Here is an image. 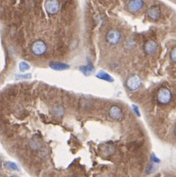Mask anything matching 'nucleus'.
<instances>
[{
  "mask_svg": "<svg viewBox=\"0 0 176 177\" xmlns=\"http://www.w3.org/2000/svg\"><path fill=\"white\" fill-rule=\"evenodd\" d=\"M156 99L159 103L161 105H167L172 99V94L170 90L166 87H161L158 90L156 94Z\"/></svg>",
  "mask_w": 176,
  "mask_h": 177,
  "instance_id": "obj_1",
  "label": "nucleus"
},
{
  "mask_svg": "<svg viewBox=\"0 0 176 177\" xmlns=\"http://www.w3.org/2000/svg\"><path fill=\"white\" fill-rule=\"evenodd\" d=\"M121 38H122V35H121L120 31L117 29L109 30L106 33V41L108 42L109 44H113V45L119 44L120 42Z\"/></svg>",
  "mask_w": 176,
  "mask_h": 177,
  "instance_id": "obj_2",
  "label": "nucleus"
},
{
  "mask_svg": "<svg viewBox=\"0 0 176 177\" xmlns=\"http://www.w3.org/2000/svg\"><path fill=\"white\" fill-rule=\"evenodd\" d=\"M46 50H47L46 44L43 41H41V40L35 41L31 44V51H32V53L35 55H36V56H41V55H43L46 52Z\"/></svg>",
  "mask_w": 176,
  "mask_h": 177,
  "instance_id": "obj_3",
  "label": "nucleus"
},
{
  "mask_svg": "<svg viewBox=\"0 0 176 177\" xmlns=\"http://www.w3.org/2000/svg\"><path fill=\"white\" fill-rule=\"evenodd\" d=\"M126 86L130 91H137L138 89L140 88V87L142 86L141 78L135 74L131 75L127 79Z\"/></svg>",
  "mask_w": 176,
  "mask_h": 177,
  "instance_id": "obj_4",
  "label": "nucleus"
},
{
  "mask_svg": "<svg viewBox=\"0 0 176 177\" xmlns=\"http://www.w3.org/2000/svg\"><path fill=\"white\" fill-rule=\"evenodd\" d=\"M46 12L50 15H54L59 12V2L58 0H46L44 3Z\"/></svg>",
  "mask_w": 176,
  "mask_h": 177,
  "instance_id": "obj_5",
  "label": "nucleus"
},
{
  "mask_svg": "<svg viewBox=\"0 0 176 177\" xmlns=\"http://www.w3.org/2000/svg\"><path fill=\"white\" fill-rule=\"evenodd\" d=\"M109 115L114 120L119 121L123 118V110L119 106H112L109 110Z\"/></svg>",
  "mask_w": 176,
  "mask_h": 177,
  "instance_id": "obj_6",
  "label": "nucleus"
},
{
  "mask_svg": "<svg viewBox=\"0 0 176 177\" xmlns=\"http://www.w3.org/2000/svg\"><path fill=\"white\" fill-rule=\"evenodd\" d=\"M143 0H129L128 9L132 13H137L140 12V10L143 8Z\"/></svg>",
  "mask_w": 176,
  "mask_h": 177,
  "instance_id": "obj_7",
  "label": "nucleus"
},
{
  "mask_svg": "<svg viewBox=\"0 0 176 177\" xmlns=\"http://www.w3.org/2000/svg\"><path fill=\"white\" fill-rule=\"evenodd\" d=\"M158 47V44L155 41H148L144 44V51L147 54L152 55L156 53V50Z\"/></svg>",
  "mask_w": 176,
  "mask_h": 177,
  "instance_id": "obj_8",
  "label": "nucleus"
},
{
  "mask_svg": "<svg viewBox=\"0 0 176 177\" xmlns=\"http://www.w3.org/2000/svg\"><path fill=\"white\" fill-rule=\"evenodd\" d=\"M147 16L150 19L156 21L161 17V9L158 6H152L147 10Z\"/></svg>",
  "mask_w": 176,
  "mask_h": 177,
  "instance_id": "obj_9",
  "label": "nucleus"
},
{
  "mask_svg": "<svg viewBox=\"0 0 176 177\" xmlns=\"http://www.w3.org/2000/svg\"><path fill=\"white\" fill-rule=\"evenodd\" d=\"M50 67L54 70L57 71H63L66 70L69 68V65L64 63H60V62H51L50 64Z\"/></svg>",
  "mask_w": 176,
  "mask_h": 177,
  "instance_id": "obj_10",
  "label": "nucleus"
},
{
  "mask_svg": "<svg viewBox=\"0 0 176 177\" xmlns=\"http://www.w3.org/2000/svg\"><path fill=\"white\" fill-rule=\"evenodd\" d=\"M81 71H82L83 74L88 76V75H90V74L93 72L94 70V68H93V65L91 64V63H89L87 65H86V66H82L81 68H80Z\"/></svg>",
  "mask_w": 176,
  "mask_h": 177,
  "instance_id": "obj_11",
  "label": "nucleus"
},
{
  "mask_svg": "<svg viewBox=\"0 0 176 177\" xmlns=\"http://www.w3.org/2000/svg\"><path fill=\"white\" fill-rule=\"evenodd\" d=\"M96 77H98V78H100V79L107 81V82H113V81H114V79L112 78L111 76L109 75L108 74H106V72H104V71H100V72H99V73L97 74Z\"/></svg>",
  "mask_w": 176,
  "mask_h": 177,
  "instance_id": "obj_12",
  "label": "nucleus"
},
{
  "mask_svg": "<svg viewBox=\"0 0 176 177\" xmlns=\"http://www.w3.org/2000/svg\"><path fill=\"white\" fill-rule=\"evenodd\" d=\"M30 144H31V147L32 149H34V150H38L39 148H41V142L38 139H31Z\"/></svg>",
  "mask_w": 176,
  "mask_h": 177,
  "instance_id": "obj_13",
  "label": "nucleus"
},
{
  "mask_svg": "<svg viewBox=\"0 0 176 177\" xmlns=\"http://www.w3.org/2000/svg\"><path fill=\"white\" fill-rule=\"evenodd\" d=\"M5 166H6L10 170H12V171H19V168H18V165L14 162H7L5 163Z\"/></svg>",
  "mask_w": 176,
  "mask_h": 177,
  "instance_id": "obj_14",
  "label": "nucleus"
},
{
  "mask_svg": "<svg viewBox=\"0 0 176 177\" xmlns=\"http://www.w3.org/2000/svg\"><path fill=\"white\" fill-rule=\"evenodd\" d=\"M31 77V74H16L15 75V79L16 80H21V79H30Z\"/></svg>",
  "mask_w": 176,
  "mask_h": 177,
  "instance_id": "obj_15",
  "label": "nucleus"
},
{
  "mask_svg": "<svg viewBox=\"0 0 176 177\" xmlns=\"http://www.w3.org/2000/svg\"><path fill=\"white\" fill-rule=\"evenodd\" d=\"M29 68L30 65L27 63L24 62V61L19 63V69H20L21 72H25V71L28 70Z\"/></svg>",
  "mask_w": 176,
  "mask_h": 177,
  "instance_id": "obj_16",
  "label": "nucleus"
},
{
  "mask_svg": "<svg viewBox=\"0 0 176 177\" xmlns=\"http://www.w3.org/2000/svg\"><path fill=\"white\" fill-rule=\"evenodd\" d=\"M155 164L154 163H150L149 165L147 166V174H151L153 171H155Z\"/></svg>",
  "mask_w": 176,
  "mask_h": 177,
  "instance_id": "obj_17",
  "label": "nucleus"
},
{
  "mask_svg": "<svg viewBox=\"0 0 176 177\" xmlns=\"http://www.w3.org/2000/svg\"><path fill=\"white\" fill-rule=\"evenodd\" d=\"M170 58H171V59L173 60L174 62L176 63V47H174L172 50H171V51H170Z\"/></svg>",
  "mask_w": 176,
  "mask_h": 177,
  "instance_id": "obj_18",
  "label": "nucleus"
},
{
  "mask_svg": "<svg viewBox=\"0 0 176 177\" xmlns=\"http://www.w3.org/2000/svg\"><path fill=\"white\" fill-rule=\"evenodd\" d=\"M132 110H133V111L135 113L136 115H138V116H140V112H139V109H138V107L137 106H132Z\"/></svg>",
  "mask_w": 176,
  "mask_h": 177,
  "instance_id": "obj_19",
  "label": "nucleus"
},
{
  "mask_svg": "<svg viewBox=\"0 0 176 177\" xmlns=\"http://www.w3.org/2000/svg\"><path fill=\"white\" fill-rule=\"evenodd\" d=\"M174 133H175V135H176V126H175V128H174Z\"/></svg>",
  "mask_w": 176,
  "mask_h": 177,
  "instance_id": "obj_20",
  "label": "nucleus"
},
{
  "mask_svg": "<svg viewBox=\"0 0 176 177\" xmlns=\"http://www.w3.org/2000/svg\"><path fill=\"white\" fill-rule=\"evenodd\" d=\"M1 166H2V162H1V159H0V167H1Z\"/></svg>",
  "mask_w": 176,
  "mask_h": 177,
  "instance_id": "obj_21",
  "label": "nucleus"
},
{
  "mask_svg": "<svg viewBox=\"0 0 176 177\" xmlns=\"http://www.w3.org/2000/svg\"><path fill=\"white\" fill-rule=\"evenodd\" d=\"M12 177H18V176H16V175H13V176H12Z\"/></svg>",
  "mask_w": 176,
  "mask_h": 177,
  "instance_id": "obj_22",
  "label": "nucleus"
}]
</instances>
